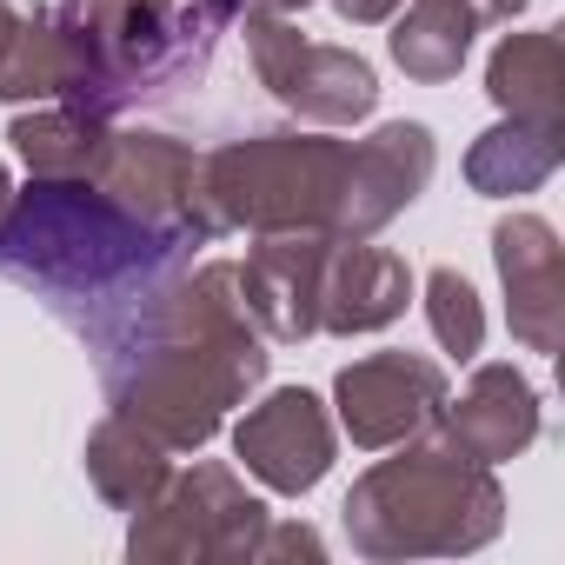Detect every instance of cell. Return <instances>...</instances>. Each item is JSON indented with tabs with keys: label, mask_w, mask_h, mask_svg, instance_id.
<instances>
[{
	"label": "cell",
	"mask_w": 565,
	"mask_h": 565,
	"mask_svg": "<svg viewBox=\"0 0 565 565\" xmlns=\"http://www.w3.org/2000/svg\"><path fill=\"white\" fill-rule=\"evenodd\" d=\"M87 340L100 347L107 413L134 419L167 452H200L266 380V340L239 307L233 259L153 279L114 320L87 327Z\"/></svg>",
	"instance_id": "6da1fadb"
},
{
	"label": "cell",
	"mask_w": 565,
	"mask_h": 565,
	"mask_svg": "<svg viewBox=\"0 0 565 565\" xmlns=\"http://www.w3.org/2000/svg\"><path fill=\"white\" fill-rule=\"evenodd\" d=\"M186 246L193 239L140 226L120 200H107L81 173V180H34L28 193H14V213L0 226V273L47 294L61 313H74L81 300L127 307L186 259Z\"/></svg>",
	"instance_id": "7a4b0ae2"
},
{
	"label": "cell",
	"mask_w": 565,
	"mask_h": 565,
	"mask_svg": "<svg viewBox=\"0 0 565 565\" xmlns=\"http://www.w3.org/2000/svg\"><path fill=\"white\" fill-rule=\"evenodd\" d=\"M246 0H61L67 107L114 120L120 107L186 87Z\"/></svg>",
	"instance_id": "3957f363"
},
{
	"label": "cell",
	"mask_w": 565,
	"mask_h": 565,
	"mask_svg": "<svg viewBox=\"0 0 565 565\" xmlns=\"http://www.w3.org/2000/svg\"><path fill=\"white\" fill-rule=\"evenodd\" d=\"M360 558H459L499 539L505 492L492 466L466 459L452 439L419 433L393 459L366 466L340 505Z\"/></svg>",
	"instance_id": "277c9868"
},
{
	"label": "cell",
	"mask_w": 565,
	"mask_h": 565,
	"mask_svg": "<svg viewBox=\"0 0 565 565\" xmlns=\"http://www.w3.org/2000/svg\"><path fill=\"white\" fill-rule=\"evenodd\" d=\"M353 140L333 134H253L226 140L200 160L193 220L206 239L220 233H333L340 180Z\"/></svg>",
	"instance_id": "5b68a950"
},
{
	"label": "cell",
	"mask_w": 565,
	"mask_h": 565,
	"mask_svg": "<svg viewBox=\"0 0 565 565\" xmlns=\"http://www.w3.org/2000/svg\"><path fill=\"white\" fill-rule=\"evenodd\" d=\"M266 499L239 486L233 466H193L160 486L147 512H134L127 558H206V565H253L266 532Z\"/></svg>",
	"instance_id": "8992f818"
},
{
	"label": "cell",
	"mask_w": 565,
	"mask_h": 565,
	"mask_svg": "<svg viewBox=\"0 0 565 565\" xmlns=\"http://www.w3.org/2000/svg\"><path fill=\"white\" fill-rule=\"evenodd\" d=\"M446 399H452V380L426 353H366V360L340 366V380H333L340 433L360 452H393V446L433 433Z\"/></svg>",
	"instance_id": "52a82bcc"
},
{
	"label": "cell",
	"mask_w": 565,
	"mask_h": 565,
	"mask_svg": "<svg viewBox=\"0 0 565 565\" xmlns=\"http://www.w3.org/2000/svg\"><path fill=\"white\" fill-rule=\"evenodd\" d=\"M107 200H120L140 226L153 233H173V239H193L206 246L200 220H193V180H200V153L173 134H107L94 173H87Z\"/></svg>",
	"instance_id": "ba28073f"
},
{
	"label": "cell",
	"mask_w": 565,
	"mask_h": 565,
	"mask_svg": "<svg viewBox=\"0 0 565 565\" xmlns=\"http://www.w3.org/2000/svg\"><path fill=\"white\" fill-rule=\"evenodd\" d=\"M333 446H340L333 413H327L320 393H307V386L266 393V399L246 406V419L233 426L239 466H246L266 492H287V499H300V492H313V486L327 479Z\"/></svg>",
	"instance_id": "9c48e42d"
},
{
	"label": "cell",
	"mask_w": 565,
	"mask_h": 565,
	"mask_svg": "<svg viewBox=\"0 0 565 565\" xmlns=\"http://www.w3.org/2000/svg\"><path fill=\"white\" fill-rule=\"evenodd\" d=\"M439 147L426 120H386L380 134L353 140L347 180H340V213H333V239H373L380 226H393L433 180Z\"/></svg>",
	"instance_id": "30bf717a"
},
{
	"label": "cell",
	"mask_w": 565,
	"mask_h": 565,
	"mask_svg": "<svg viewBox=\"0 0 565 565\" xmlns=\"http://www.w3.org/2000/svg\"><path fill=\"white\" fill-rule=\"evenodd\" d=\"M333 233H259L246 246L239 273V307L273 347H300L320 333V273H327Z\"/></svg>",
	"instance_id": "8fae6325"
},
{
	"label": "cell",
	"mask_w": 565,
	"mask_h": 565,
	"mask_svg": "<svg viewBox=\"0 0 565 565\" xmlns=\"http://www.w3.org/2000/svg\"><path fill=\"white\" fill-rule=\"evenodd\" d=\"M492 259L505 279V320L525 353H558L565 340V246L539 213L492 226Z\"/></svg>",
	"instance_id": "7c38bea8"
},
{
	"label": "cell",
	"mask_w": 565,
	"mask_h": 565,
	"mask_svg": "<svg viewBox=\"0 0 565 565\" xmlns=\"http://www.w3.org/2000/svg\"><path fill=\"white\" fill-rule=\"evenodd\" d=\"M413 300V266L386 246L366 239H333L327 246V273H320V333L360 340V333H386Z\"/></svg>",
	"instance_id": "4fadbf2b"
},
{
	"label": "cell",
	"mask_w": 565,
	"mask_h": 565,
	"mask_svg": "<svg viewBox=\"0 0 565 565\" xmlns=\"http://www.w3.org/2000/svg\"><path fill=\"white\" fill-rule=\"evenodd\" d=\"M439 439H452V446H459L466 459H479V466L519 459V452L539 439V393H532V380H525L519 366H505V360L479 366V373L466 380V393L446 399Z\"/></svg>",
	"instance_id": "5bb4252c"
},
{
	"label": "cell",
	"mask_w": 565,
	"mask_h": 565,
	"mask_svg": "<svg viewBox=\"0 0 565 565\" xmlns=\"http://www.w3.org/2000/svg\"><path fill=\"white\" fill-rule=\"evenodd\" d=\"M266 94L279 107H294L300 120H313V127H353L380 107V74H373L366 54L300 34V47L287 54V67H279V81Z\"/></svg>",
	"instance_id": "9a60e30c"
},
{
	"label": "cell",
	"mask_w": 565,
	"mask_h": 565,
	"mask_svg": "<svg viewBox=\"0 0 565 565\" xmlns=\"http://www.w3.org/2000/svg\"><path fill=\"white\" fill-rule=\"evenodd\" d=\"M486 94L505 120L552 127L565 134V41L552 28L539 34H505L486 61Z\"/></svg>",
	"instance_id": "2e32d148"
},
{
	"label": "cell",
	"mask_w": 565,
	"mask_h": 565,
	"mask_svg": "<svg viewBox=\"0 0 565 565\" xmlns=\"http://www.w3.org/2000/svg\"><path fill=\"white\" fill-rule=\"evenodd\" d=\"M87 486L114 505V512H147L153 499H160V486L173 479V466H167V446L153 439V433H140L134 419H120V413H107L94 433H87Z\"/></svg>",
	"instance_id": "e0dca14e"
},
{
	"label": "cell",
	"mask_w": 565,
	"mask_h": 565,
	"mask_svg": "<svg viewBox=\"0 0 565 565\" xmlns=\"http://www.w3.org/2000/svg\"><path fill=\"white\" fill-rule=\"evenodd\" d=\"M558 160H565V134L499 120L466 147V186L486 200H519V193H539L558 173Z\"/></svg>",
	"instance_id": "ac0fdd59"
},
{
	"label": "cell",
	"mask_w": 565,
	"mask_h": 565,
	"mask_svg": "<svg viewBox=\"0 0 565 565\" xmlns=\"http://www.w3.org/2000/svg\"><path fill=\"white\" fill-rule=\"evenodd\" d=\"M0 100H67V41L54 8H8L0 0Z\"/></svg>",
	"instance_id": "d6986e66"
},
{
	"label": "cell",
	"mask_w": 565,
	"mask_h": 565,
	"mask_svg": "<svg viewBox=\"0 0 565 565\" xmlns=\"http://www.w3.org/2000/svg\"><path fill=\"white\" fill-rule=\"evenodd\" d=\"M107 134L114 127L100 114L67 107V100H41L34 114H14V127H8V140H14V153L28 160L34 180H81V173H94Z\"/></svg>",
	"instance_id": "ffe728a7"
},
{
	"label": "cell",
	"mask_w": 565,
	"mask_h": 565,
	"mask_svg": "<svg viewBox=\"0 0 565 565\" xmlns=\"http://www.w3.org/2000/svg\"><path fill=\"white\" fill-rule=\"evenodd\" d=\"M472 34H479V14L466 8V0H413L406 14H393L386 47H393V61L406 67V81L439 87V81H452V74L466 67Z\"/></svg>",
	"instance_id": "44dd1931"
},
{
	"label": "cell",
	"mask_w": 565,
	"mask_h": 565,
	"mask_svg": "<svg viewBox=\"0 0 565 565\" xmlns=\"http://www.w3.org/2000/svg\"><path fill=\"white\" fill-rule=\"evenodd\" d=\"M426 320H433V340L452 360H479V347H486V307H479L466 273H452V266L426 273Z\"/></svg>",
	"instance_id": "7402d4cb"
},
{
	"label": "cell",
	"mask_w": 565,
	"mask_h": 565,
	"mask_svg": "<svg viewBox=\"0 0 565 565\" xmlns=\"http://www.w3.org/2000/svg\"><path fill=\"white\" fill-rule=\"evenodd\" d=\"M320 552H327V545H320V532H313V525H279V519H266L253 565H266V558H320Z\"/></svg>",
	"instance_id": "603a6c76"
},
{
	"label": "cell",
	"mask_w": 565,
	"mask_h": 565,
	"mask_svg": "<svg viewBox=\"0 0 565 565\" xmlns=\"http://www.w3.org/2000/svg\"><path fill=\"white\" fill-rule=\"evenodd\" d=\"M333 8H340V21H353V28H380V21L399 14V0H333Z\"/></svg>",
	"instance_id": "cb8c5ba5"
},
{
	"label": "cell",
	"mask_w": 565,
	"mask_h": 565,
	"mask_svg": "<svg viewBox=\"0 0 565 565\" xmlns=\"http://www.w3.org/2000/svg\"><path fill=\"white\" fill-rule=\"evenodd\" d=\"M466 8H472V14H479V28H486V21H512V14H525L532 0H466Z\"/></svg>",
	"instance_id": "d4e9b609"
},
{
	"label": "cell",
	"mask_w": 565,
	"mask_h": 565,
	"mask_svg": "<svg viewBox=\"0 0 565 565\" xmlns=\"http://www.w3.org/2000/svg\"><path fill=\"white\" fill-rule=\"evenodd\" d=\"M8 213H14V180H8V160H0V226H8Z\"/></svg>",
	"instance_id": "484cf974"
},
{
	"label": "cell",
	"mask_w": 565,
	"mask_h": 565,
	"mask_svg": "<svg viewBox=\"0 0 565 565\" xmlns=\"http://www.w3.org/2000/svg\"><path fill=\"white\" fill-rule=\"evenodd\" d=\"M246 8H273V14H300V8H313V0H246Z\"/></svg>",
	"instance_id": "4316f807"
}]
</instances>
